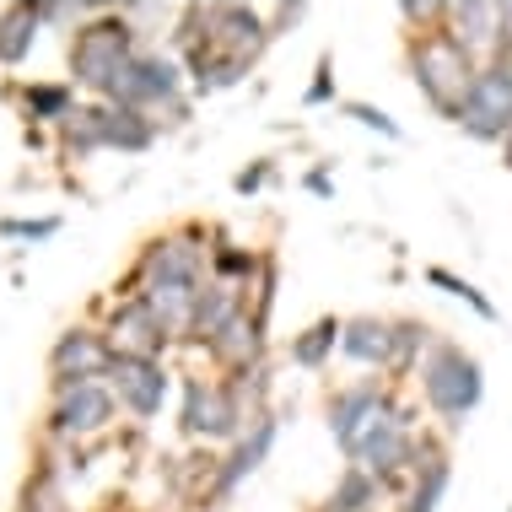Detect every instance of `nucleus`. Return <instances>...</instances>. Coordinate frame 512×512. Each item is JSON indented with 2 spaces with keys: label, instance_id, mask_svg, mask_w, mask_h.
Masks as SVG:
<instances>
[{
  "label": "nucleus",
  "instance_id": "obj_1",
  "mask_svg": "<svg viewBox=\"0 0 512 512\" xmlns=\"http://www.w3.org/2000/svg\"><path fill=\"white\" fill-rule=\"evenodd\" d=\"M410 71H415V87H421L442 114H459L469 87H475V76H480V65L469 60L448 33H432L410 49Z\"/></svg>",
  "mask_w": 512,
  "mask_h": 512
},
{
  "label": "nucleus",
  "instance_id": "obj_2",
  "mask_svg": "<svg viewBox=\"0 0 512 512\" xmlns=\"http://www.w3.org/2000/svg\"><path fill=\"white\" fill-rule=\"evenodd\" d=\"M421 389H426V405H432L448 426H459L469 410L480 405L486 394V378H480V362L459 345H437L421 367Z\"/></svg>",
  "mask_w": 512,
  "mask_h": 512
},
{
  "label": "nucleus",
  "instance_id": "obj_3",
  "mask_svg": "<svg viewBox=\"0 0 512 512\" xmlns=\"http://www.w3.org/2000/svg\"><path fill=\"white\" fill-rule=\"evenodd\" d=\"M464 135H475V141H507L512 130V65H480L475 87H469L464 108L453 114Z\"/></svg>",
  "mask_w": 512,
  "mask_h": 512
},
{
  "label": "nucleus",
  "instance_id": "obj_4",
  "mask_svg": "<svg viewBox=\"0 0 512 512\" xmlns=\"http://www.w3.org/2000/svg\"><path fill=\"white\" fill-rule=\"evenodd\" d=\"M130 60L135 54H130V27L124 22H98L76 38V81H87L98 92H114V81Z\"/></svg>",
  "mask_w": 512,
  "mask_h": 512
},
{
  "label": "nucleus",
  "instance_id": "obj_5",
  "mask_svg": "<svg viewBox=\"0 0 512 512\" xmlns=\"http://www.w3.org/2000/svg\"><path fill=\"white\" fill-rule=\"evenodd\" d=\"M351 469H367L378 486H389V480H399L405 469H415V448H410V432L405 421H394V415H383L372 432L356 442L351 453Z\"/></svg>",
  "mask_w": 512,
  "mask_h": 512
},
{
  "label": "nucleus",
  "instance_id": "obj_6",
  "mask_svg": "<svg viewBox=\"0 0 512 512\" xmlns=\"http://www.w3.org/2000/svg\"><path fill=\"white\" fill-rule=\"evenodd\" d=\"M108 421H114V394H108V389H98V383H71V389H60L54 432L87 437V432H103Z\"/></svg>",
  "mask_w": 512,
  "mask_h": 512
},
{
  "label": "nucleus",
  "instance_id": "obj_7",
  "mask_svg": "<svg viewBox=\"0 0 512 512\" xmlns=\"http://www.w3.org/2000/svg\"><path fill=\"white\" fill-rule=\"evenodd\" d=\"M243 421L238 399L227 389H211V383H189L184 394V432L189 437H232Z\"/></svg>",
  "mask_w": 512,
  "mask_h": 512
},
{
  "label": "nucleus",
  "instance_id": "obj_8",
  "mask_svg": "<svg viewBox=\"0 0 512 512\" xmlns=\"http://www.w3.org/2000/svg\"><path fill=\"white\" fill-rule=\"evenodd\" d=\"M114 394L130 405L141 421H151V415L162 410V394H168V378H162L157 362H141V356H114Z\"/></svg>",
  "mask_w": 512,
  "mask_h": 512
},
{
  "label": "nucleus",
  "instance_id": "obj_9",
  "mask_svg": "<svg viewBox=\"0 0 512 512\" xmlns=\"http://www.w3.org/2000/svg\"><path fill=\"white\" fill-rule=\"evenodd\" d=\"M383 415H389V405H383L378 389H345L335 405H329V432H335V442L345 453H356V442H362Z\"/></svg>",
  "mask_w": 512,
  "mask_h": 512
},
{
  "label": "nucleus",
  "instance_id": "obj_10",
  "mask_svg": "<svg viewBox=\"0 0 512 512\" xmlns=\"http://www.w3.org/2000/svg\"><path fill=\"white\" fill-rule=\"evenodd\" d=\"M448 38L469 60L502 54V6H448Z\"/></svg>",
  "mask_w": 512,
  "mask_h": 512
},
{
  "label": "nucleus",
  "instance_id": "obj_11",
  "mask_svg": "<svg viewBox=\"0 0 512 512\" xmlns=\"http://www.w3.org/2000/svg\"><path fill=\"white\" fill-rule=\"evenodd\" d=\"M270 442H275V421H265V415H259L254 421V432H248L238 448L227 453V464L216 469V486H211V502H227L232 491L243 486L248 475H254L259 464H265V453H270Z\"/></svg>",
  "mask_w": 512,
  "mask_h": 512
},
{
  "label": "nucleus",
  "instance_id": "obj_12",
  "mask_svg": "<svg viewBox=\"0 0 512 512\" xmlns=\"http://www.w3.org/2000/svg\"><path fill=\"white\" fill-rule=\"evenodd\" d=\"M114 367V356H108V345L98 335H81L71 329L60 345H54V378H60V389H71V383H87L92 372Z\"/></svg>",
  "mask_w": 512,
  "mask_h": 512
},
{
  "label": "nucleus",
  "instance_id": "obj_13",
  "mask_svg": "<svg viewBox=\"0 0 512 512\" xmlns=\"http://www.w3.org/2000/svg\"><path fill=\"white\" fill-rule=\"evenodd\" d=\"M162 318L146 308V302H130V308H119L114 318V345H119V356H141V362H151V351L162 345Z\"/></svg>",
  "mask_w": 512,
  "mask_h": 512
},
{
  "label": "nucleus",
  "instance_id": "obj_14",
  "mask_svg": "<svg viewBox=\"0 0 512 512\" xmlns=\"http://www.w3.org/2000/svg\"><path fill=\"white\" fill-rule=\"evenodd\" d=\"M448 480H453L448 453H421V459H415V486L405 496V512H437L442 496H448Z\"/></svg>",
  "mask_w": 512,
  "mask_h": 512
},
{
  "label": "nucleus",
  "instance_id": "obj_15",
  "mask_svg": "<svg viewBox=\"0 0 512 512\" xmlns=\"http://www.w3.org/2000/svg\"><path fill=\"white\" fill-rule=\"evenodd\" d=\"M205 27H211V38H221V44H238L254 54L259 44H265V22L254 17V11H243V6H211V11H200Z\"/></svg>",
  "mask_w": 512,
  "mask_h": 512
},
{
  "label": "nucleus",
  "instance_id": "obj_16",
  "mask_svg": "<svg viewBox=\"0 0 512 512\" xmlns=\"http://www.w3.org/2000/svg\"><path fill=\"white\" fill-rule=\"evenodd\" d=\"M345 351H351L356 362H389L394 329L383 324V318H356V324H345Z\"/></svg>",
  "mask_w": 512,
  "mask_h": 512
},
{
  "label": "nucleus",
  "instance_id": "obj_17",
  "mask_svg": "<svg viewBox=\"0 0 512 512\" xmlns=\"http://www.w3.org/2000/svg\"><path fill=\"white\" fill-rule=\"evenodd\" d=\"M38 17H44V11H33V6H11L6 17H0V60H6V65H17L22 54L33 49Z\"/></svg>",
  "mask_w": 512,
  "mask_h": 512
},
{
  "label": "nucleus",
  "instance_id": "obj_18",
  "mask_svg": "<svg viewBox=\"0 0 512 512\" xmlns=\"http://www.w3.org/2000/svg\"><path fill=\"white\" fill-rule=\"evenodd\" d=\"M372 502H378V480H372L367 469H345L340 486L324 496V507H318V512H367Z\"/></svg>",
  "mask_w": 512,
  "mask_h": 512
},
{
  "label": "nucleus",
  "instance_id": "obj_19",
  "mask_svg": "<svg viewBox=\"0 0 512 512\" xmlns=\"http://www.w3.org/2000/svg\"><path fill=\"white\" fill-rule=\"evenodd\" d=\"M211 345H216L221 356H227V362H248V356L259 351V324H254V318H243V313H232L227 324L216 329Z\"/></svg>",
  "mask_w": 512,
  "mask_h": 512
},
{
  "label": "nucleus",
  "instance_id": "obj_20",
  "mask_svg": "<svg viewBox=\"0 0 512 512\" xmlns=\"http://www.w3.org/2000/svg\"><path fill=\"white\" fill-rule=\"evenodd\" d=\"M103 146H119V151H141L151 146V124L135 114V108H119V114H103Z\"/></svg>",
  "mask_w": 512,
  "mask_h": 512
},
{
  "label": "nucleus",
  "instance_id": "obj_21",
  "mask_svg": "<svg viewBox=\"0 0 512 512\" xmlns=\"http://www.w3.org/2000/svg\"><path fill=\"white\" fill-rule=\"evenodd\" d=\"M335 335H345V324H335V318H324L318 329H308V340H297V362L318 367V362H324V351L335 345Z\"/></svg>",
  "mask_w": 512,
  "mask_h": 512
},
{
  "label": "nucleus",
  "instance_id": "obj_22",
  "mask_svg": "<svg viewBox=\"0 0 512 512\" xmlns=\"http://www.w3.org/2000/svg\"><path fill=\"white\" fill-rule=\"evenodd\" d=\"M426 281H432V286H442V292H453V297H464V302H469V308H475L480 318H496V308H491V302L475 292V286H469V281H459V275H448L442 265H437V270H426Z\"/></svg>",
  "mask_w": 512,
  "mask_h": 512
},
{
  "label": "nucleus",
  "instance_id": "obj_23",
  "mask_svg": "<svg viewBox=\"0 0 512 512\" xmlns=\"http://www.w3.org/2000/svg\"><path fill=\"white\" fill-rule=\"evenodd\" d=\"M345 114L362 119V124H372V130H383V135H399V124H394L389 114H378V108H367V103H345Z\"/></svg>",
  "mask_w": 512,
  "mask_h": 512
},
{
  "label": "nucleus",
  "instance_id": "obj_24",
  "mask_svg": "<svg viewBox=\"0 0 512 512\" xmlns=\"http://www.w3.org/2000/svg\"><path fill=\"white\" fill-rule=\"evenodd\" d=\"M54 227L60 221H6V232H17V238H49Z\"/></svg>",
  "mask_w": 512,
  "mask_h": 512
},
{
  "label": "nucleus",
  "instance_id": "obj_25",
  "mask_svg": "<svg viewBox=\"0 0 512 512\" xmlns=\"http://www.w3.org/2000/svg\"><path fill=\"white\" fill-rule=\"evenodd\" d=\"M33 108H44V114H60V108H65V92H60V87H49V92H33Z\"/></svg>",
  "mask_w": 512,
  "mask_h": 512
},
{
  "label": "nucleus",
  "instance_id": "obj_26",
  "mask_svg": "<svg viewBox=\"0 0 512 512\" xmlns=\"http://www.w3.org/2000/svg\"><path fill=\"white\" fill-rule=\"evenodd\" d=\"M502 65H512V6H502Z\"/></svg>",
  "mask_w": 512,
  "mask_h": 512
},
{
  "label": "nucleus",
  "instance_id": "obj_27",
  "mask_svg": "<svg viewBox=\"0 0 512 512\" xmlns=\"http://www.w3.org/2000/svg\"><path fill=\"white\" fill-rule=\"evenodd\" d=\"M265 178H270V168H254V173H243V178H238V189L248 195V189H259V184H265Z\"/></svg>",
  "mask_w": 512,
  "mask_h": 512
},
{
  "label": "nucleus",
  "instance_id": "obj_28",
  "mask_svg": "<svg viewBox=\"0 0 512 512\" xmlns=\"http://www.w3.org/2000/svg\"><path fill=\"white\" fill-rule=\"evenodd\" d=\"M22 512H49V507H33V502H22Z\"/></svg>",
  "mask_w": 512,
  "mask_h": 512
},
{
  "label": "nucleus",
  "instance_id": "obj_29",
  "mask_svg": "<svg viewBox=\"0 0 512 512\" xmlns=\"http://www.w3.org/2000/svg\"><path fill=\"white\" fill-rule=\"evenodd\" d=\"M507 512H512V507H507Z\"/></svg>",
  "mask_w": 512,
  "mask_h": 512
}]
</instances>
